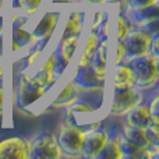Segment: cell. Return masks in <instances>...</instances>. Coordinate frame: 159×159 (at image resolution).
Returning a JSON list of instances; mask_svg holds the SVG:
<instances>
[{"instance_id":"1","label":"cell","mask_w":159,"mask_h":159,"mask_svg":"<svg viewBox=\"0 0 159 159\" xmlns=\"http://www.w3.org/2000/svg\"><path fill=\"white\" fill-rule=\"evenodd\" d=\"M134 74V88L143 91H151L157 87L159 78V57L145 55L129 60Z\"/></svg>"},{"instance_id":"2","label":"cell","mask_w":159,"mask_h":159,"mask_svg":"<svg viewBox=\"0 0 159 159\" xmlns=\"http://www.w3.org/2000/svg\"><path fill=\"white\" fill-rule=\"evenodd\" d=\"M49 89L36 87L30 78V74L22 70L16 81V87L13 89V101L18 110H28L35 102L41 101Z\"/></svg>"},{"instance_id":"3","label":"cell","mask_w":159,"mask_h":159,"mask_svg":"<svg viewBox=\"0 0 159 159\" xmlns=\"http://www.w3.org/2000/svg\"><path fill=\"white\" fill-rule=\"evenodd\" d=\"M144 101V92L137 88H112L109 93V115L123 117L131 107Z\"/></svg>"},{"instance_id":"4","label":"cell","mask_w":159,"mask_h":159,"mask_svg":"<svg viewBox=\"0 0 159 159\" xmlns=\"http://www.w3.org/2000/svg\"><path fill=\"white\" fill-rule=\"evenodd\" d=\"M61 149L55 133L41 130L30 138V159H60Z\"/></svg>"},{"instance_id":"5","label":"cell","mask_w":159,"mask_h":159,"mask_svg":"<svg viewBox=\"0 0 159 159\" xmlns=\"http://www.w3.org/2000/svg\"><path fill=\"white\" fill-rule=\"evenodd\" d=\"M85 133H82L75 126L61 120L59 131L56 134L59 147L61 149V157L64 158H81L82 141Z\"/></svg>"},{"instance_id":"6","label":"cell","mask_w":159,"mask_h":159,"mask_svg":"<svg viewBox=\"0 0 159 159\" xmlns=\"http://www.w3.org/2000/svg\"><path fill=\"white\" fill-rule=\"evenodd\" d=\"M61 14L63 11L60 8H55V10H46L42 13V16L35 21V24L31 28V34L35 43H42L48 46L50 39L53 38L56 32L59 22L61 20Z\"/></svg>"},{"instance_id":"7","label":"cell","mask_w":159,"mask_h":159,"mask_svg":"<svg viewBox=\"0 0 159 159\" xmlns=\"http://www.w3.org/2000/svg\"><path fill=\"white\" fill-rule=\"evenodd\" d=\"M152 36L145 28L133 27L130 32L121 39L127 53V61L141 56L149 55V46L152 42Z\"/></svg>"},{"instance_id":"8","label":"cell","mask_w":159,"mask_h":159,"mask_svg":"<svg viewBox=\"0 0 159 159\" xmlns=\"http://www.w3.org/2000/svg\"><path fill=\"white\" fill-rule=\"evenodd\" d=\"M80 42H81V35H70L66 38H60L56 48L53 49L56 59V75L59 80L71 64Z\"/></svg>"},{"instance_id":"9","label":"cell","mask_w":159,"mask_h":159,"mask_svg":"<svg viewBox=\"0 0 159 159\" xmlns=\"http://www.w3.org/2000/svg\"><path fill=\"white\" fill-rule=\"evenodd\" d=\"M110 137V127H98L95 130L85 133L82 141L81 158L84 159H98L99 154L105 148Z\"/></svg>"},{"instance_id":"10","label":"cell","mask_w":159,"mask_h":159,"mask_svg":"<svg viewBox=\"0 0 159 159\" xmlns=\"http://www.w3.org/2000/svg\"><path fill=\"white\" fill-rule=\"evenodd\" d=\"M71 80H74L84 91L105 92L106 89V78L98 77L92 70L91 64H75Z\"/></svg>"},{"instance_id":"11","label":"cell","mask_w":159,"mask_h":159,"mask_svg":"<svg viewBox=\"0 0 159 159\" xmlns=\"http://www.w3.org/2000/svg\"><path fill=\"white\" fill-rule=\"evenodd\" d=\"M0 159H30V138L11 135L0 140Z\"/></svg>"},{"instance_id":"12","label":"cell","mask_w":159,"mask_h":159,"mask_svg":"<svg viewBox=\"0 0 159 159\" xmlns=\"http://www.w3.org/2000/svg\"><path fill=\"white\" fill-rule=\"evenodd\" d=\"M31 81L36 85V87L45 88V89H50L56 82L59 81L57 75H56V59H55V52H52L43 63L39 66L34 74L30 75Z\"/></svg>"},{"instance_id":"13","label":"cell","mask_w":159,"mask_h":159,"mask_svg":"<svg viewBox=\"0 0 159 159\" xmlns=\"http://www.w3.org/2000/svg\"><path fill=\"white\" fill-rule=\"evenodd\" d=\"M84 93V89L74 81L70 78L66 82L61 91L53 98V101L50 102V107L53 109H66V107L71 106L74 102H77Z\"/></svg>"},{"instance_id":"14","label":"cell","mask_w":159,"mask_h":159,"mask_svg":"<svg viewBox=\"0 0 159 159\" xmlns=\"http://www.w3.org/2000/svg\"><path fill=\"white\" fill-rule=\"evenodd\" d=\"M32 34L25 25H10V50L13 53L21 52L24 49H30L34 46Z\"/></svg>"},{"instance_id":"15","label":"cell","mask_w":159,"mask_h":159,"mask_svg":"<svg viewBox=\"0 0 159 159\" xmlns=\"http://www.w3.org/2000/svg\"><path fill=\"white\" fill-rule=\"evenodd\" d=\"M87 13L80 8H73L67 13L64 20V28L60 38H66L70 35H82L85 25H87Z\"/></svg>"},{"instance_id":"16","label":"cell","mask_w":159,"mask_h":159,"mask_svg":"<svg viewBox=\"0 0 159 159\" xmlns=\"http://www.w3.org/2000/svg\"><path fill=\"white\" fill-rule=\"evenodd\" d=\"M123 117L126 124L135 126V127H144L145 129L149 124V121H151V112H149L148 102L145 101L140 102L134 107H131Z\"/></svg>"},{"instance_id":"17","label":"cell","mask_w":159,"mask_h":159,"mask_svg":"<svg viewBox=\"0 0 159 159\" xmlns=\"http://www.w3.org/2000/svg\"><path fill=\"white\" fill-rule=\"evenodd\" d=\"M112 88H131L134 87V74H133L131 66L129 61L116 64L113 70L112 80H110Z\"/></svg>"},{"instance_id":"18","label":"cell","mask_w":159,"mask_h":159,"mask_svg":"<svg viewBox=\"0 0 159 159\" xmlns=\"http://www.w3.org/2000/svg\"><path fill=\"white\" fill-rule=\"evenodd\" d=\"M120 131L124 134V137L129 138L131 143L137 144L141 148H148L149 145H154V144L159 145V143H154L151 140V137L147 133V129H144V127H135V126H130V124L124 123Z\"/></svg>"},{"instance_id":"19","label":"cell","mask_w":159,"mask_h":159,"mask_svg":"<svg viewBox=\"0 0 159 159\" xmlns=\"http://www.w3.org/2000/svg\"><path fill=\"white\" fill-rule=\"evenodd\" d=\"M126 14L130 18V21L133 22L134 27H143L147 22L159 18V3L158 4L148 6V7L140 8V10L126 11Z\"/></svg>"},{"instance_id":"20","label":"cell","mask_w":159,"mask_h":159,"mask_svg":"<svg viewBox=\"0 0 159 159\" xmlns=\"http://www.w3.org/2000/svg\"><path fill=\"white\" fill-rule=\"evenodd\" d=\"M99 41H101V36H99L96 28H89L88 35H87V41H85V46L82 49L81 56H80V59L75 64H91Z\"/></svg>"},{"instance_id":"21","label":"cell","mask_w":159,"mask_h":159,"mask_svg":"<svg viewBox=\"0 0 159 159\" xmlns=\"http://www.w3.org/2000/svg\"><path fill=\"white\" fill-rule=\"evenodd\" d=\"M98 159H123L120 151V145L117 141V131H113L110 129V137L109 141L106 143L105 148L102 149V152L99 154Z\"/></svg>"},{"instance_id":"22","label":"cell","mask_w":159,"mask_h":159,"mask_svg":"<svg viewBox=\"0 0 159 159\" xmlns=\"http://www.w3.org/2000/svg\"><path fill=\"white\" fill-rule=\"evenodd\" d=\"M43 0H13V8L21 11L24 16L32 17L41 8Z\"/></svg>"},{"instance_id":"23","label":"cell","mask_w":159,"mask_h":159,"mask_svg":"<svg viewBox=\"0 0 159 159\" xmlns=\"http://www.w3.org/2000/svg\"><path fill=\"white\" fill-rule=\"evenodd\" d=\"M133 27H134V25L130 21V18L127 17L126 13H117V30H116L117 41H121V39L130 32V30H131Z\"/></svg>"},{"instance_id":"24","label":"cell","mask_w":159,"mask_h":159,"mask_svg":"<svg viewBox=\"0 0 159 159\" xmlns=\"http://www.w3.org/2000/svg\"><path fill=\"white\" fill-rule=\"evenodd\" d=\"M159 0H124L126 4V11H133V10H140V8L148 7L152 4H158Z\"/></svg>"},{"instance_id":"25","label":"cell","mask_w":159,"mask_h":159,"mask_svg":"<svg viewBox=\"0 0 159 159\" xmlns=\"http://www.w3.org/2000/svg\"><path fill=\"white\" fill-rule=\"evenodd\" d=\"M106 18H109V14H107L106 10H103V8H98V10H95V13L92 14V21H91L89 28H98Z\"/></svg>"},{"instance_id":"26","label":"cell","mask_w":159,"mask_h":159,"mask_svg":"<svg viewBox=\"0 0 159 159\" xmlns=\"http://www.w3.org/2000/svg\"><path fill=\"white\" fill-rule=\"evenodd\" d=\"M127 61V53H126V48H124L123 42L117 41L116 42V59H115V66Z\"/></svg>"},{"instance_id":"27","label":"cell","mask_w":159,"mask_h":159,"mask_svg":"<svg viewBox=\"0 0 159 159\" xmlns=\"http://www.w3.org/2000/svg\"><path fill=\"white\" fill-rule=\"evenodd\" d=\"M7 93H6V84L3 78H0V117L6 112V105H7Z\"/></svg>"},{"instance_id":"28","label":"cell","mask_w":159,"mask_h":159,"mask_svg":"<svg viewBox=\"0 0 159 159\" xmlns=\"http://www.w3.org/2000/svg\"><path fill=\"white\" fill-rule=\"evenodd\" d=\"M148 106H149V112H151V117H159V96L154 95V98L148 102Z\"/></svg>"},{"instance_id":"29","label":"cell","mask_w":159,"mask_h":159,"mask_svg":"<svg viewBox=\"0 0 159 159\" xmlns=\"http://www.w3.org/2000/svg\"><path fill=\"white\" fill-rule=\"evenodd\" d=\"M149 55L159 57V35L152 36V42H151V46H149Z\"/></svg>"},{"instance_id":"30","label":"cell","mask_w":159,"mask_h":159,"mask_svg":"<svg viewBox=\"0 0 159 159\" xmlns=\"http://www.w3.org/2000/svg\"><path fill=\"white\" fill-rule=\"evenodd\" d=\"M6 52V31L0 34V59L4 56Z\"/></svg>"},{"instance_id":"31","label":"cell","mask_w":159,"mask_h":159,"mask_svg":"<svg viewBox=\"0 0 159 159\" xmlns=\"http://www.w3.org/2000/svg\"><path fill=\"white\" fill-rule=\"evenodd\" d=\"M82 3H85V4H89V6H103L106 4V3L112 2V0H81Z\"/></svg>"},{"instance_id":"32","label":"cell","mask_w":159,"mask_h":159,"mask_svg":"<svg viewBox=\"0 0 159 159\" xmlns=\"http://www.w3.org/2000/svg\"><path fill=\"white\" fill-rule=\"evenodd\" d=\"M6 31V20L3 16H0V34Z\"/></svg>"},{"instance_id":"33","label":"cell","mask_w":159,"mask_h":159,"mask_svg":"<svg viewBox=\"0 0 159 159\" xmlns=\"http://www.w3.org/2000/svg\"><path fill=\"white\" fill-rule=\"evenodd\" d=\"M6 74V66L4 64H0V78H3Z\"/></svg>"},{"instance_id":"34","label":"cell","mask_w":159,"mask_h":159,"mask_svg":"<svg viewBox=\"0 0 159 159\" xmlns=\"http://www.w3.org/2000/svg\"><path fill=\"white\" fill-rule=\"evenodd\" d=\"M57 2V0H53V3ZM59 2H64V3H74L75 0H59Z\"/></svg>"},{"instance_id":"35","label":"cell","mask_w":159,"mask_h":159,"mask_svg":"<svg viewBox=\"0 0 159 159\" xmlns=\"http://www.w3.org/2000/svg\"><path fill=\"white\" fill-rule=\"evenodd\" d=\"M112 2H115V0H112ZM116 2H119V0H116ZM121 2H124V0H121Z\"/></svg>"}]
</instances>
